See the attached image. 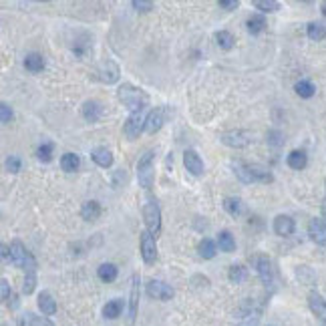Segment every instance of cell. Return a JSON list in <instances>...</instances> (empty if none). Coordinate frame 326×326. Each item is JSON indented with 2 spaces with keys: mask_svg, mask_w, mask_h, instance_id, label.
Listing matches in <instances>:
<instances>
[{
  "mask_svg": "<svg viewBox=\"0 0 326 326\" xmlns=\"http://www.w3.org/2000/svg\"><path fill=\"white\" fill-rule=\"evenodd\" d=\"M224 210H226L230 216L238 218V216L244 214V204H242V200H238V198H226V200H224Z\"/></svg>",
  "mask_w": 326,
  "mask_h": 326,
  "instance_id": "cell-28",
  "label": "cell"
},
{
  "mask_svg": "<svg viewBox=\"0 0 326 326\" xmlns=\"http://www.w3.org/2000/svg\"><path fill=\"white\" fill-rule=\"evenodd\" d=\"M294 230H296V224H294V220H292L290 216H278V218L274 220V232H276L278 236H282V238L292 236Z\"/></svg>",
  "mask_w": 326,
  "mask_h": 326,
  "instance_id": "cell-14",
  "label": "cell"
},
{
  "mask_svg": "<svg viewBox=\"0 0 326 326\" xmlns=\"http://www.w3.org/2000/svg\"><path fill=\"white\" fill-rule=\"evenodd\" d=\"M320 11H322V15L326 17V3H322V5H320Z\"/></svg>",
  "mask_w": 326,
  "mask_h": 326,
  "instance_id": "cell-46",
  "label": "cell"
},
{
  "mask_svg": "<svg viewBox=\"0 0 326 326\" xmlns=\"http://www.w3.org/2000/svg\"><path fill=\"white\" fill-rule=\"evenodd\" d=\"M145 121H147V117L143 115V111L131 113L129 119L125 121V127H123L125 135H127L129 139H137V137L141 135V131H145Z\"/></svg>",
  "mask_w": 326,
  "mask_h": 326,
  "instance_id": "cell-5",
  "label": "cell"
},
{
  "mask_svg": "<svg viewBox=\"0 0 326 326\" xmlns=\"http://www.w3.org/2000/svg\"><path fill=\"white\" fill-rule=\"evenodd\" d=\"M222 143L228 145V147H236V149H242V147H248L252 143V135L248 131H242V129H236V131H226L222 135Z\"/></svg>",
  "mask_w": 326,
  "mask_h": 326,
  "instance_id": "cell-6",
  "label": "cell"
},
{
  "mask_svg": "<svg viewBox=\"0 0 326 326\" xmlns=\"http://www.w3.org/2000/svg\"><path fill=\"white\" fill-rule=\"evenodd\" d=\"M220 9H224V11H234V9H238V0H220Z\"/></svg>",
  "mask_w": 326,
  "mask_h": 326,
  "instance_id": "cell-43",
  "label": "cell"
},
{
  "mask_svg": "<svg viewBox=\"0 0 326 326\" xmlns=\"http://www.w3.org/2000/svg\"><path fill=\"white\" fill-rule=\"evenodd\" d=\"M11 262L17 266V268H23L27 274H31V272H37V260H35V256L23 246V242H19V240H15L13 244H11Z\"/></svg>",
  "mask_w": 326,
  "mask_h": 326,
  "instance_id": "cell-2",
  "label": "cell"
},
{
  "mask_svg": "<svg viewBox=\"0 0 326 326\" xmlns=\"http://www.w3.org/2000/svg\"><path fill=\"white\" fill-rule=\"evenodd\" d=\"M218 246H220L222 252L232 254V252L236 250V240H234V236H232L228 230H224V232L218 234Z\"/></svg>",
  "mask_w": 326,
  "mask_h": 326,
  "instance_id": "cell-25",
  "label": "cell"
},
{
  "mask_svg": "<svg viewBox=\"0 0 326 326\" xmlns=\"http://www.w3.org/2000/svg\"><path fill=\"white\" fill-rule=\"evenodd\" d=\"M97 75H99V81L111 85V83H117L119 81V67L113 63V61H107L103 63L99 69H97Z\"/></svg>",
  "mask_w": 326,
  "mask_h": 326,
  "instance_id": "cell-13",
  "label": "cell"
},
{
  "mask_svg": "<svg viewBox=\"0 0 326 326\" xmlns=\"http://www.w3.org/2000/svg\"><path fill=\"white\" fill-rule=\"evenodd\" d=\"M288 166L292 168V170H296V172H300V170H304L306 168V163H308V157H306V153L304 151H300V149H294V151H290L288 153Z\"/></svg>",
  "mask_w": 326,
  "mask_h": 326,
  "instance_id": "cell-20",
  "label": "cell"
},
{
  "mask_svg": "<svg viewBox=\"0 0 326 326\" xmlns=\"http://www.w3.org/2000/svg\"><path fill=\"white\" fill-rule=\"evenodd\" d=\"M147 294L155 300H172L174 298V288L161 280H149L147 282Z\"/></svg>",
  "mask_w": 326,
  "mask_h": 326,
  "instance_id": "cell-8",
  "label": "cell"
},
{
  "mask_svg": "<svg viewBox=\"0 0 326 326\" xmlns=\"http://www.w3.org/2000/svg\"><path fill=\"white\" fill-rule=\"evenodd\" d=\"M308 306H310V310H312L322 322H326V300H324L318 292H310V294H308Z\"/></svg>",
  "mask_w": 326,
  "mask_h": 326,
  "instance_id": "cell-15",
  "label": "cell"
},
{
  "mask_svg": "<svg viewBox=\"0 0 326 326\" xmlns=\"http://www.w3.org/2000/svg\"><path fill=\"white\" fill-rule=\"evenodd\" d=\"M121 312H123V302H121V300H111V302H107L105 308H103V316L109 318V320L119 318Z\"/></svg>",
  "mask_w": 326,
  "mask_h": 326,
  "instance_id": "cell-30",
  "label": "cell"
},
{
  "mask_svg": "<svg viewBox=\"0 0 326 326\" xmlns=\"http://www.w3.org/2000/svg\"><path fill=\"white\" fill-rule=\"evenodd\" d=\"M117 97H119V101H121L131 113L143 111L145 105H147V101H149L147 93H145L143 89L131 85V83H123V85L119 87V91H117Z\"/></svg>",
  "mask_w": 326,
  "mask_h": 326,
  "instance_id": "cell-1",
  "label": "cell"
},
{
  "mask_svg": "<svg viewBox=\"0 0 326 326\" xmlns=\"http://www.w3.org/2000/svg\"><path fill=\"white\" fill-rule=\"evenodd\" d=\"M246 27H248V31H250L252 35H260V33L264 31V27H266V19L260 17V15H254V17L248 19Z\"/></svg>",
  "mask_w": 326,
  "mask_h": 326,
  "instance_id": "cell-32",
  "label": "cell"
},
{
  "mask_svg": "<svg viewBox=\"0 0 326 326\" xmlns=\"http://www.w3.org/2000/svg\"><path fill=\"white\" fill-rule=\"evenodd\" d=\"M0 288H3V300H11V296H13V290H11V284H9V280L7 278H3L0 280Z\"/></svg>",
  "mask_w": 326,
  "mask_h": 326,
  "instance_id": "cell-42",
  "label": "cell"
},
{
  "mask_svg": "<svg viewBox=\"0 0 326 326\" xmlns=\"http://www.w3.org/2000/svg\"><path fill=\"white\" fill-rule=\"evenodd\" d=\"M99 216H101V204L99 202L91 200V202H85L83 204V208H81V218L83 220L95 222V220H99Z\"/></svg>",
  "mask_w": 326,
  "mask_h": 326,
  "instance_id": "cell-18",
  "label": "cell"
},
{
  "mask_svg": "<svg viewBox=\"0 0 326 326\" xmlns=\"http://www.w3.org/2000/svg\"><path fill=\"white\" fill-rule=\"evenodd\" d=\"M143 218H145L147 232L153 238H157L161 232V210H159L155 198H147V204L143 206Z\"/></svg>",
  "mask_w": 326,
  "mask_h": 326,
  "instance_id": "cell-4",
  "label": "cell"
},
{
  "mask_svg": "<svg viewBox=\"0 0 326 326\" xmlns=\"http://www.w3.org/2000/svg\"><path fill=\"white\" fill-rule=\"evenodd\" d=\"M166 119H168V109L166 107H155V109H151L149 115H147V121H145V131L149 135L157 133L163 127V123H166Z\"/></svg>",
  "mask_w": 326,
  "mask_h": 326,
  "instance_id": "cell-7",
  "label": "cell"
},
{
  "mask_svg": "<svg viewBox=\"0 0 326 326\" xmlns=\"http://www.w3.org/2000/svg\"><path fill=\"white\" fill-rule=\"evenodd\" d=\"M131 5H133V9H137L141 13H149L153 9V3H145V0H133Z\"/></svg>",
  "mask_w": 326,
  "mask_h": 326,
  "instance_id": "cell-41",
  "label": "cell"
},
{
  "mask_svg": "<svg viewBox=\"0 0 326 326\" xmlns=\"http://www.w3.org/2000/svg\"><path fill=\"white\" fill-rule=\"evenodd\" d=\"M198 252H200V256H202L204 260H212V258L216 256V252H218V246H216V242H212L210 238H204V240L200 242V246H198Z\"/></svg>",
  "mask_w": 326,
  "mask_h": 326,
  "instance_id": "cell-27",
  "label": "cell"
},
{
  "mask_svg": "<svg viewBox=\"0 0 326 326\" xmlns=\"http://www.w3.org/2000/svg\"><path fill=\"white\" fill-rule=\"evenodd\" d=\"M256 272L260 276V280L266 284V286H272L274 284V268H272V262L266 258V256H260L256 260Z\"/></svg>",
  "mask_w": 326,
  "mask_h": 326,
  "instance_id": "cell-12",
  "label": "cell"
},
{
  "mask_svg": "<svg viewBox=\"0 0 326 326\" xmlns=\"http://www.w3.org/2000/svg\"><path fill=\"white\" fill-rule=\"evenodd\" d=\"M306 35H308V39H312V41H322V39L326 37V27H324L322 23H308Z\"/></svg>",
  "mask_w": 326,
  "mask_h": 326,
  "instance_id": "cell-31",
  "label": "cell"
},
{
  "mask_svg": "<svg viewBox=\"0 0 326 326\" xmlns=\"http://www.w3.org/2000/svg\"><path fill=\"white\" fill-rule=\"evenodd\" d=\"M228 278L232 280V282H236V284H240V282H244L246 278H248V270L244 268V266H230V272H228Z\"/></svg>",
  "mask_w": 326,
  "mask_h": 326,
  "instance_id": "cell-34",
  "label": "cell"
},
{
  "mask_svg": "<svg viewBox=\"0 0 326 326\" xmlns=\"http://www.w3.org/2000/svg\"><path fill=\"white\" fill-rule=\"evenodd\" d=\"M308 236L318 246H326V222L320 220V218L310 220V224H308Z\"/></svg>",
  "mask_w": 326,
  "mask_h": 326,
  "instance_id": "cell-10",
  "label": "cell"
},
{
  "mask_svg": "<svg viewBox=\"0 0 326 326\" xmlns=\"http://www.w3.org/2000/svg\"><path fill=\"white\" fill-rule=\"evenodd\" d=\"M3 258H5V260H9V258H11V248H9L7 244H3Z\"/></svg>",
  "mask_w": 326,
  "mask_h": 326,
  "instance_id": "cell-44",
  "label": "cell"
},
{
  "mask_svg": "<svg viewBox=\"0 0 326 326\" xmlns=\"http://www.w3.org/2000/svg\"><path fill=\"white\" fill-rule=\"evenodd\" d=\"M268 143L274 145V147H280L284 141H282V133L280 131H268Z\"/></svg>",
  "mask_w": 326,
  "mask_h": 326,
  "instance_id": "cell-39",
  "label": "cell"
},
{
  "mask_svg": "<svg viewBox=\"0 0 326 326\" xmlns=\"http://www.w3.org/2000/svg\"><path fill=\"white\" fill-rule=\"evenodd\" d=\"M184 166L192 176H202L204 174V161H202V157L198 155L196 149H188L184 153Z\"/></svg>",
  "mask_w": 326,
  "mask_h": 326,
  "instance_id": "cell-11",
  "label": "cell"
},
{
  "mask_svg": "<svg viewBox=\"0 0 326 326\" xmlns=\"http://www.w3.org/2000/svg\"><path fill=\"white\" fill-rule=\"evenodd\" d=\"M322 220L326 222V200H324V204H322Z\"/></svg>",
  "mask_w": 326,
  "mask_h": 326,
  "instance_id": "cell-45",
  "label": "cell"
},
{
  "mask_svg": "<svg viewBox=\"0 0 326 326\" xmlns=\"http://www.w3.org/2000/svg\"><path fill=\"white\" fill-rule=\"evenodd\" d=\"M97 274H99V278H101L103 282H115V280H117L119 270H117V266H115V264L105 262V264H101V266H99Z\"/></svg>",
  "mask_w": 326,
  "mask_h": 326,
  "instance_id": "cell-26",
  "label": "cell"
},
{
  "mask_svg": "<svg viewBox=\"0 0 326 326\" xmlns=\"http://www.w3.org/2000/svg\"><path fill=\"white\" fill-rule=\"evenodd\" d=\"M25 67H27V71H31V73H41V71L45 69V59H43V55H39V53L27 55V57H25Z\"/></svg>",
  "mask_w": 326,
  "mask_h": 326,
  "instance_id": "cell-23",
  "label": "cell"
},
{
  "mask_svg": "<svg viewBox=\"0 0 326 326\" xmlns=\"http://www.w3.org/2000/svg\"><path fill=\"white\" fill-rule=\"evenodd\" d=\"M141 258L145 260V264H153L155 260H157V246H155V238L147 232V230H143L141 232Z\"/></svg>",
  "mask_w": 326,
  "mask_h": 326,
  "instance_id": "cell-9",
  "label": "cell"
},
{
  "mask_svg": "<svg viewBox=\"0 0 326 326\" xmlns=\"http://www.w3.org/2000/svg\"><path fill=\"white\" fill-rule=\"evenodd\" d=\"M79 166H81V159H79L77 153H65V155L61 157V168H63V172H67V174L77 172Z\"/></svg>",
  "mask_w": 326,
  "mask_h": 326,
  "instance_id": "cell-24",
  "label": "cell"
},
{
  "mask_svg": "<svg viewBox=\"0 0 326 326\" xmlns=\"http://www.w3.org/2000/svg\"><path fill=\"white\" fill-rule=\"evenodd\" d=\"M0 113H3V123H5V125H9V123L13 121V109H11L7 103L0 105Z\"/></svg>",
  "mask_w": 326,
  "mask_h": 326,
  "instance_id": "cell-40",
  "label": "cell"
},
{
  "mask_svg": "<svg viewBox=\"0 0 326 326\" xmlns=\"http://www.w3.org/2000/svg\"><path fill=\"white\" fill-rule=\"evenodd\" d=\"M91 159L97 163L99 168H111L113 166V153L107 149V147H97L91 151Z\"/></svg>",
  "mask_w": 326,
  "mask_h": 326,
  "instance_id": "cell-17",
  "label": "cell"
},
{
  "mask_svg": "<svg viewBox=\"0 0 326 326\" xmlns=\"http://www.w3.org/2000/svg\"><path fill=\"white\" fill-rule=\"evenodd\" d=\"M35 288H37V274H35V272H31V274H27V276H25V282H23V292L29 296V294H33V292H35Z\"/></svg>",
  "mask_w": 326,
  "mask_h": 326,
  "instance_id": "cell-37",
  "label": "cell"
},
{
  "mask_svg": "<svg viewBox=\"0 0 326 326\" xmlns=\"http://www.w3.org/2000/svg\"><path fill=\"white\" fill-rule=\"evenodd\" d=\"M137 304H139V274H133V280H131V298H129V322H135Z\"/></svg>",
  "mask_w": 326,
  "mask_h": 326,
  "instance_id": "cell-16",
  "label": "cell"
},
{
  "mask_svg": "<svg viewBox=\"0 0 326 326\" xmlns=\"http://www.w3.org/2000/svg\"><path fill=\"white\" fill-rule=\"evenodd\" d=\"M153 159H155V151H145L141 155V159L137 161V180H139V186L143 190L153 188V178H155Z\"/></svg>",
  "mask_w": 326,
  "mask_h": 326,
  "instance_id": "cell-3",
  "label": "cell"
},
{
  "mask_svg": "<svg viewBox=\"0 0 326 326\" xmlns=\"http://www.w3.org/2000/svg\"><path fill=\"white\" fill-rule=\"evenodd\" d=\"M103 115V107H101V103H97V101H87L85 105H83V117L87 119V121H99V117Z\"/></svg>",
  "mask_w": 326,
  "mask_h": 326,
  "instance_id": "cell-21",
  "label": "cell"
},
{
  "mask_svg": "<svg viewBox=\"0 0 326 326\" xmlns=\"http://www.w3.org/2000/svg\"><path fill=\"white\" fill-rule=\"evenodd\" d=\"M216 41H218V47L220 49H224V51H230L232 47H234V37H232V33H228V31H220V33H216Z\"/></svg>",
  "mask_w": 326,
  "mask_h": 326,
  "instance_id": "cell-33",
  "label": "cell"
},
{
  "mask_svg": "<svg viewBox=\"0 0 326 326\" xmlns=\"http://www.w3.org/2000/svg\"><path fill=\"white\" fill-rule=\"evenodd\" d=\"M37 157L41 159V161H45V163H49L51 159H53V143H43V145H39V149H37Z\"/></svg>",
  "mask_w": 326,
  "mask_h": 326,
  "instance_id": "cell-36",
  "label": "cell"
},
{
  "mask_svg": "<svg viewBox=\"0 0 326 326\" xmlns=\"http://www.w3.org/2000/svg\"><path fill=\"white\" fill-rule=\"evenodd\" d=\"M21 157H17V155H11L9 159H7V170L11 172V174H19L21 172Z\"/></svg>",
  "mask_w": 326,
  "mask_h": 326,
  "instance_id": "cell-38",
  "label": "cell"
},
{
  "mask_svg": "<svg viewBox=\"0 0 326 326\" xmlns=\"http://www.w3.org/2000/svg\"><path fill=\"white\" fill-rule=\"evenodd\" d=\"M254 7L262 13H276L280 11V3H276V0H254Z\"/></svg>",
  "mask_w": 326,
  "mask_h": 326,
  "instance_id": "cell-35",
  "label": "cell"
},
{
  "mask_svg": "<svg viewBox=\"0 0 326 326\" xmlns=\"http://www.w3.org/2000/svg\"><path fill=\"white\" fill-rule=\"evenodd\" d=\"M19 326H55V324L45 316H37L33 312H27L19 318Z\"/></svg>",
  "mask_w": 326,
  "mask_h": 326,
  "instance_id": "cell-19",
  "label": "cell"
},
{
  "mask_svg": "<svg viewBox=\"0 0 326 326\" xmlns=\"http://www.w3.org/2000/svg\"><path fill=\"white\" fill-rule=\"evenodd\" d=\"M294 91H296L298 97H302V99H310V97L316 93V87H314L310 81L302 79V81H298V83L294 85Z\"/></svg>",
  "mask_w": 326,
  "mask_h": 326,
  "instance_id": "cell-29",
  "label": "cell"
},
{
  "mask_svg": "<svg viewBox=\"0 0 326 326\" xmlns=\"http://www.w3.org/2000/svg\"><path fill=\"white\" fill-rule=\"evenodd\" d=\"M39 308H41L43 314L53 316V314L57 312V302H55V298H53L49 292H41V294H39Z\"/></svg>",
  "mask_w": 326,
  "mask_h": 326,
  "instance_id": "cell-22",
  "label": "cell"
}]
</instances>
